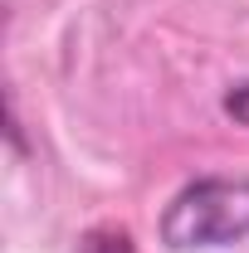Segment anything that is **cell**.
Here are the masks:
<instances>
[{
	"mask_svg": "<svg viewBox=\"0 0 249 253\" xmlns=\"http://www.w3.org/2000/svg\"><path fill=\"white\" fill-rule=\"evenodd\" d=\"M88 253H137L127 229H93L88 234Z\"/></svg>",
	"mask_w": 249,
	"mask_h": 253,
	"instance_id": "2",
	"label": "cell"
},
{
	"mask_svg": "<svg viewBox=\"0 0 249 253\" xmlns=\"http://www.w3.org/2000/svg\"><path fill=\"white\" fill-rule=\"evenodd\" d=\"M156 234L176 253L245 244L249 239V175H200V180L181 185L166 200Z\"/></svg>",
	"mask_w": 249,
	"mask_h": 253,
	"instance_id": "1",
	"label": "cell"
},
{
	"mask_svg": "<svg viewBox=\"0 0 249 253\" xmlns=\"http://www.w3.org/2000/svg\"><path fill=\"white\" fill-rule=\"evenodd\" d=\"M220 112H225L235 126H249V78H245V83H235L230 93L220 97Z\"/></svg>",
	"mask_w": 249,
	"mask_h": 253,
	"instance_id": "3",
	"label": "cell"
}]
</instances>
